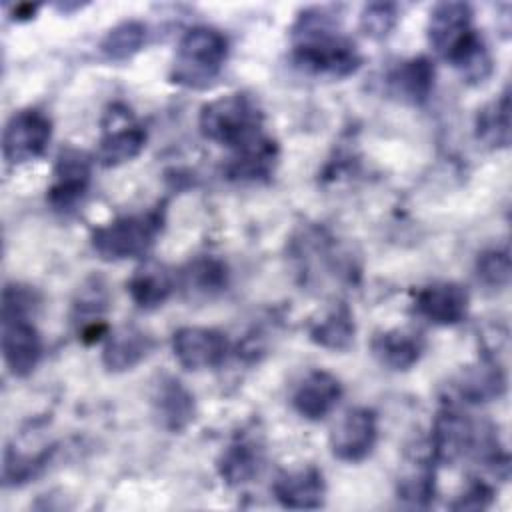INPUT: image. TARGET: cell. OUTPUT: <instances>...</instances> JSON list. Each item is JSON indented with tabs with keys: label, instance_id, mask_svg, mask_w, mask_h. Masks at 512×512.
<instances>
[{
	"label": "cell",
	"instance_id": "obj_1",
	"mask_svg": "<svg viewBox=\"0 0 512 512\" xmlns=\"http://www.w3.org/2000/svg\"><path fill=\"white\" fill-rule=\"evenodd\" d=\"M432 50L450 62L468 82H484L492 72V58L480 32L472 26V8L466 2H440L428 18Z\"/></svg>",
	"mask_w": 512,
	"mask_h": 512
},
{
	"label": "cell",
	"instance_id": "obj_2",
	"mask_svg": "<svg viewBox=\"0 0 512 512\" xmlns=\"http://www.w3.org/2000/svg\"><path fill=\"white\" fill-rule=\"evenodd\" d=\"M292 60L308 74L330 78H346L362 64L356 44L322 10H304L298 16L292 28Z\"/></svg>",
	"mask_w": 512,
	"mask_h": 512
},
{
	"label": "cell",
	"instance_id": "obj_3",
	"mask_svg": "<svg viewBox=\"0 0 512 512\" xmlns=\"http://www.w3.org/2000/svg\"><path fill=\"white\" fill-rule=\"evenodd\" d=\"M228 56L226 36L212 26L188 28L174 54L170 78L178 86L206 88L220 74Z\"/></svg>",
	"mask_w": 512,
	"mask_h": 512
},
{
	"label": "cell",
	"instance_id": "obj_4",
	"mask_svg": "<svg viewBox=\"0 0 512 512\" xmlns=\"http://www.w3.org/2000/svg\"><path fill=\"white\" fill-rule=\"evenodd\" d=\"M200 132L204 138L234 150L264 134L262 112L250 96L226 94L202 106Z\"/></svg>",
	"mask_w": 512,
	"mask_h": 512
},
{
	"label": "cell",
	"instance_id": "obj_5",
	"mask_svg": "<svg viewBox=\"0 0 512 512\" xmlns=\"http://www.w3.org/2000/svg\"><path fill=\"white\" fill-rule=\"evenodd\" d=\"M164 216L160 210H150L146 214L120 216L104 226L94 228L92 248L102 260H126L144 256L156 242L160 234Z\"/></svg>",
	"mask_w": 512,
	"mask_h": 512
},
{
	"label": "cell",
	"instance_id": "obj_6",
	"mask_svg": "<svg viewBox=\"0 0 512 512\" xmlns=\"http://www.w3.org/2000/svg\"><path fill=\"white\" fill-rule=\"evenodd\" d=\"M52 138V120L38 108L10 116L2 132V156L8 164H24L42 156Z\"/></svg>",
	"mask_w": 512,
	"mask_h": 512
},
{
	"label": "cell",
	"instance_id": "obj_7",
	"mask_svg": "<svg viewBox=\"0 0 512 512\" xmlns=\"http://www.w3.org/2000/svg\"><path fill=\"white\" fill-rule=\"evenodd\" d=\"M146 144V130L134 120L124 104H112L102 118V136L96 158L112 168L134 160Z\"/></svg>",
	"mask_w": 512,
	"mask_h": 512
},
{
	"label": "cell",
	"instance_id": "obj_8",
	"mask_svg": "<svg viewBox=\"0 0 512 512\" xmlns=\"http://www.w3.org/2000/svg\"><path fill=\"white\" fill-rule=\"evenodd\" d=\"M378 440V418L374 410L358 406L344 412L330 434L332 456L342 462H362Z\"/></svg>",
	"mask_w": 512,
	"mask_h": 512
},
{
	"label": "cell",
	"instance_id": "obj_9",
	"mask_svg": "<svg viewBox=\"0 0 512 512\" xmlns=\"http://www.w3.org/2000/svg\"><path fill=\"white\" fill-rule=\"evenodd\" d=\"M480 442L474 422L460 410L448 406L436 414L430 436V456L436 462L450 464L468 452H476Z\"/></svg>",
	"mask_w": 512,
	"mask_h": 512
},
{
	"label": "cell",
	"instance_id": "obj_10",
	"mask_svg": "<svg viewBox=\"0 0 512 512\" xmlns=\"http://www.w3.org/2000/svg\"><path fill=\"white\" fill-rule=\"evenodd\" d=\"M2 356L14 376H28L36 368L42 356V338L28 314L2 312Z\"/></svg>",
	"mask_w": 512,
	"mask_h": 512
},
{
	"label": "cell",
	"instance_id": "obj_11",
	"mask_svg": "<svg viewBox=\"0 0 512 512\" xmlns=\"http://www.w3.org/2000/svg\"><path fill=\"white\" fill-rule=\"evenodd\" d=\"M92 176V160L78 148H66L60 152L54 170L52 184L48 188V202L56 210L74 208L88 192Z\"/></svg>",
	"mask_w": 512,
	"mask_h": 512
},
{
	"label": "cell",
	"instance_id": "obj_12",
	"mask_svg": "<svg viewBox=\"0 0 512 512\" xmlns=\"http://www.w3.org/2000/svg\"><path fill=\"white\" fill-rule=\"evenodd\" d=\"M172 352L186 370H206L224 362L226 334L204 326H184L172 334Z\"/></svg>",
	"mask_w": 512,
	"mask_h": 512
},
{
	"label": "cell",
	"instance_id": "obj_13",
	"mask_svg": "<svg viewBox=\"0 0 512 512\" xmlns=\"http://www.w3.org/2000/svg\"><path fill=\"white\" fill-rule=\"evenodd\" d=\"M468 292L456 282H434L416 292L414 312L436 326H454L468 314Z\"/></svg>",
	"mask_w": 512,
	"mask_h": 512
},
{
	"label": "cell",
	"instance_id": "obj_14",
	"mask_svg": "<svg viewBox=\"0 0 512 512\" xmlns=\"http://www.w3.org/2000/svg\"><path fill=\"white\" fill-rule=\"evenodd\" d=\"M340 398V380L326 370H312L296 386L292 406L306 420H322L336 408Z\"/></svg>",
	"mask_w": 512,
	"mask_h": 512
},
{
	"label": "cell",
	"instance_id": "obj_15",
	"mask_svg": "<svg viewBox=\"0 0 512 512\" xmlns=\"http://www.w3.org/2000/svg\"><path fill=\"white\" fill-rule=\"evenodd\" d=\"M276 162H278V144L270 136L260 134L248 144L232 150V156L224 166V172L230 180L258 182L268 178L274 172Z\"/></svg>",
	"mask_w": 512,
	"mask_h": 512
},
{
	"label": "cell",
	"instance_id": "obj_16",
	"mask_svg": "<svg viewBox=\"0 0 512 512\" xmlns=\"http://www.w3.org/2000/svg\"><path fill=\"white\" fill-rule=\"evenodd\" d=\"M272 490L276 500L284 508H294V510L320 508L326 494L322 472L314 466L280 474Z\"/></svg>",
	"mask_w": 512,
	"mask_h": 512
},
{
	"label": "cell",
	"instance_id": "obj_17",
	"mask_svg": "<svg viewBox=\"0 0 512 512\" xmlns=\"http://www.w3.org/2000/svg\"><path fill=\"white\" fill-rule=\"evenodd\" d=\"M374 358L390 370H410L422 356L424 340L410 330H386L372 338Z\"/></svg>",
	"mask_w": 512,
	"mask_h": 512
},
{
	"label": "cell",
	"instance_id": "obj_18",
	"mask_svg": "<svg viewBox=\"0 0 512 512\" xmlns=\"http://www.w3.org/2000/svg\"><path fill=\"white\" fill-rule=\"evenodd\" d=\"M388 86L400 100L422 104L428 100L434 88V66L424 56L404 60L390 72Z\"/></svg>",
	"mask_w": 512,
	"mask_h": 512
},
{
	"label": "cell",
	"instance_id": "obj_19",
	"mask_svg": "<svg viewBox=\"0 0 512 512\" xmlns=\"http://www.w3.org/2000/svg\"><path fill=\"white\" fill-rule=\"evenodd\" d=\"M126 290L138 308L154 310L170 298L174 290V278L166 266L148 262L134 270L126 282Z\"/></svg>",
	"mask_w": 512,
	"mask_h": 512
},
{
	"label": "cell",
	"instance_id": "obj_20",
	"mask_svg": "<svg viewBox=\"0 0 512 512\" xmlns=\"http://www.w3.org/2000/svg\"><path fill=\"white\" fill-rule=\"evenodd\" d=\"M152 348L148 334L134 326H122L110 332L102 350V362L112 372H122L134 368Z\"/></svg>",
	"mask_w": 512,
	"mask_h": 512
},
{
	"label": "cell",
	"instance_id": "obj_21",
	"mask_svg": "<svg viewBox=\"0 0 512 512\" xmlns=\"http://www.w3.org/2000/svg\"><path fill=\"white\" fill-rule=\"evenodd\" d=\"M458 394L466 402L480 404L496 400L506 390V374L498 360L484 358L480 364L470 366L462 372L458 384Z\"/></svg>",
	"mask_w": 512,
	"mask_h": 512
},
{
	"label": "cell",
	"instance_id": "obj_22",
	"mask_svg": "<svg viewBox=\"0 0 512 512\" xmlns=\"http://www.w3.org/2000/svg\"><path fill=\"white\" fill-rule=\"evenodd\" d=\"M262 466V448L254 438H236L222 452L218 460V472L222 480L230 486H240L250 482Z\"/></svg>",
	"mask_w": 512,
	"mask_h": 512
},
{
	"label": "cell",
	"instance_id": "obj_23",
	"mask_svg": "<svg viewBox=\"0 0 512 512\" xmlns=\"http://www.w3.org/2000/svg\"><path fill=\"white\" fill-rule=\"evenodd\" d=\"M156 416L166 430L180 432L194 418V398L192 394L174 378H168L160 384L154 398Z\"/></svg>",
	"mask_w": 512,
	"mask_h": 512
},
{
	"label": "cell",
	"instance_id": "obj_24",
	"mask_svg": "<svg viewBox=\"0 0 512 512\" xmlns=\"http://www.w3.org/2000/svg\"><path fill=\"white\" fill-rule=\"evenodd\" d=\"M354 334V316L344 302L336 304L322 320L310 326V340L328 350L350 348L354 342Z\"/></svg>",
	"mask_w": 512,
	"mask_h": 512
},
{
	"label": "cell",
	"instance_id": "obj_25",
	"mask_svg": "<svg viewBox=\"0 0 512 512\" xmlns=\"http://www.w3.org/2000/svg\"><path fill=\"white\" fill-rule=\"evenodd\" d=\"M476 138L490 148H506L510 144V98L504 90L476 114Z\"/></svg>",
	"mask_w": 512,
	"mask_h": 512
},
{
	"label": "cell",
	"instance_id": "obj_26",
	"mask_svg": "<svg viewBox=\"0 0 512 512\" xmlns=\"http://www.w3.org/2000/svg\"><path fill=\"white\" fill-rule=\"evenodd\" d=\"M184 288L196 296H212L222 292L228 284V268L214 256H202L192 260L182 272Z\"/></svg>",
	"mask_w": 512,
	"mask_h": 512
},
{
	"label": "cell",
	"instance_id": "obj_27",
	"mask_svg": "<svg viewBox=\"0 0 512 512\" xmlns=\"http://www.w3.org/2000/svg\"><path fill=\"white\" fill-rule=\"evenodd\" d=\"M146 42V24L138 20H124L110 28L100 42V52L112 62L130 60L142 50Z\"/></svg>",
	"mask_w": 512,
	"mask_h": 512
},
{
	"label": "cell",
	"instance_id": "obj_28",
	"mask_svg": "<svg viewBox=\"0 0 512 512\" xmlns=\"http://www.w3.org/2000/svg\"><path fill=\"white\" fill-rule=\"evenodd\" d=\"M476 276L490 288H504L510 282V254L508 248L484 250L476 260Z\"/></svg>",
	"mask_w": 512,
	"mask_h": 512
},
{
	"label": "cell",
	"instance_id": "obj_29",
	"mask_svg": "<svg viewBox=\"0 0 512 512\" xmlns=\"http://www.w3.org/2000/svg\"><path fill=\"white\" fill-rule=\"evenodd\" d=\"M434 496V470L430 466H418L398 484V498L408 506L426 508Z\"/></svg>",
	"mask_w": 512,
	"mask_h": 512
},
{
	"label": "cell",
	"instance_id": "obj_30",
	"mask_svg": "<svg viewBox=\"0 0 512 512\" xmlns=\"http://www.w3.org/2000/svg\"><path fill=\"white\" fill-rule=\"evenodd\" d=\"M398 22V8L390 2L366 4L360 12V28L368 38H386Z\"/></svg>",
	"mask_w": 512,
	"mask_h": 512
},
{
	"label": "cell",
	"instance_id": "obj_31",
	"mask_svg": "<svg viewBox=\"0 0 512 512\" xmlns=\"http://www.w3.org/2000/svg\"><path fill=\"white\" fill-rule=\"evenodd\" d=\"M108 298H106V290L104 286H100L98 280L92 282V286L82 288L78 294V300L74 304V314H76V322H80V328L92 322H100L104 310H106Z\"/></svg>",
	"mask_w": 512,
	"mask_h": 512
},
{
	"label": "cell",
	"instance_id": "obj_32",
	"mask_svg": "<svg viewBox=\"0 0 512 512\" xmlns=\"http://www.w3.org/2000/svg\"><path fill=\"white\" fill-rule=\"evenodd\" d=\"M46 462H48V452H42L36 456H20L8 450L4 458L6 484H22L32 480L44 468Z\"/></svg>",
	"mask_w": 512,
	"mask_h": 512
},
{
	"label": "cell",
	"instance_id": "obj_33",
	"mask_svg": "<svg viewBox=\"0 0 512 512\" xmlns=\"http://www.w3.org/2000/svg\"><path fill=\"white\" fill-rule=\"evenodd\" d=\"M494 490L486 482H474L468 490L452 504L454 510H482L492 502Z\"/></svg>",
	"mask_w": 512,
	"mask_h": 512
},
{
	"label": "cell",
	"instance_id": "obj_34",
	"mask_svg": "<svg viewBox=\"0 0 512 512\" xmlns=\"http://www.w3.org/2000/svg\"><path fill=\"white\" fill-rule=\"evenodd\" d=\"M38 6L36 4H20L14 8V18L18 20H26V18H32L36 14Z\"/></svg>",
	"mask_w": 512,
	"mask_h": 512
}]
</instances>
